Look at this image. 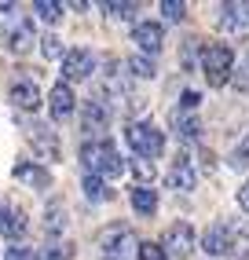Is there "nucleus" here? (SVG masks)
Returning <instances> with one entry per match:
<instances>
[{
  "instance_id": "obj_1",
  "label": "nucleus",
  "mask_w": 249,
  "mask_h": 260,
  "mask_svg": "<svg viewBox=\"0 0 249 260\" xmlns=\"http://www.w3.org/2000/svg\"><path fill=\"white\" fill-rule=\"evenodd\" d=\"M81 161L92 176H121V154L110 140H88L81 147Z\"/></svg>"
},
{
  "instance_id": "obj_2",
  "label": "nucleus",
  "mask_w": 249,
  "mask_h": 260,
  "mask_svg": "<svg viewBox=\"0 0 249 260\" xmlns=\"http://www.w3.org/2000/svg\"><path fill=\"white\" fill-rule=\"evenodd\" d=\"M202 74L209 88H224L235 74V51L227 44H202Z\"/></svg>"
},
{
  "instance_id": "obj_3",
  "label": "nucleus",
  "mask_w": 249,
  "mask_h": 260,
  "mask_svg": "<svg viewBox=\"0 0 249 260\" xmlns=\"http://www.w3.org/2000/svg\"><path fill=\"white\" fill-rule=\"evenodd\" d=\"M124 140H129V147L136 150V158H147V161H154L158 154L165 150V136L158 132L150 121H132L129 132H124Z\"/></svg>"
},
{
  "instance_id": "obj_4",
  "label": "nucleus",
  "mask_w": 249,
  "mask_h": 260,
  "mask_svg": "<svg viewBox=\"0 0 249 260\" xmlns=\"http://www.w3.org/2000/svg\"><path fill=\"white\" fill-rule=\"evenodd\" d=\"M139 246L136 242V235L129 231V228H106L103 235H99V256L103 260H132V249Z\"/></svg>"
},
{
  "instance_id": "obj_5",
  "label": "nucleus",
  "mask_w": 249,
  "mask_h": 260,
  "mask_svg": "<svg viewBox=\"0 0 249 260\" xmlns=\"http://www.w3.org/2000/svg\"><path fill=\"white\" fill-rule=\"evenodd\" d=\"M162 253H165V260H187L191 253H194V228L187 220H180V223H172V228L162 235Z\"/></svg>"
},
{
  "instance_id": "obj_6",
  "label": "nucleus",
  "mask_w": 249,
  "mask_h": 260,
  "mask_svg": "<svg viewBox=\"0 0 249 260\" xmlns=\"http://www.w3.org/2000/svg\"><path fill=\"white\" fill-rule=\"evenodd\" d=\"M110 117H114L110 99H106V95H92V99L84 103V110H81V128L92 132V136H99V132L110 128Z\"/></svg>"
},
{
  "instance_id": "obj_7",
  "label": "nucleus",
  "mask_w": 249,
  "mask_h": 260,
  "mask_svg": "<svg viewBox=\"0 0 249 260\" xmlns=\"http://www.w3.org/2000/svg\"><path fill=\"white\" fill-rule=\"evenodd\" d=\"M96 55L92 51H84V48H74V51H66L63 55V84H70V81H84V77H92L96 74Z\"/></svg>"
},
{
  "instance_id": "obj_8",
  "label": "nucleus",
  "mask_w": 249,
  "mask_h": 260,
  "mask_svg": "<svg viewBox=\"0 0 249 260\" xmlns=\"http://www.w3.org/2000/svg\"><path fill=\"white\" fill-rule=\"evenodd\" d=\"M26 140H29L33 154H37L41 161H59V154H63V147H59V136L51 132L48 125H33V128L26 132Z\"/></svg>"
},
{
  "instance_id": "obj_9",
  "label": "nucleus",
  "mask_w": 249,
  "mask_h": 260,
  "mask_svg": "<svg viewBox=\"0 0 249 260\" xmlns=\"http://www.w3.org/2000/svg\"><path fill=\"white\" fill-rule=\"evenodd\" d=\"M220 29L235 41L249 37V4H224L220 8Z\"/></svg>"
},
{
  "instance_id": "obj_10",
  "label": "nucleus",
  "mask_w": 249,
  "mask_h": 260,
  "mask_svg": "<svg viewBox=\"0 0 249 260\" xmlns=\"http://www.w3.org/2000/svg\"><path fill=\"white\" fill-rule=\"evenodd\" d=\"M202 246L209 256H227L235 253V228H227V223H212V228L202 235Z\"/></svg>"
},
{
  "instance_id": "obj_11",
  "label": "nucleus",
  "mask_w": 249,
  "mask_h": 260,
  "mask_svg": "<svg viewBox=\"0 0 249 260\" xmlns=\"http://www.w3.org/2000/svg\"><path fill=\"white\" fill-rule=\"evenodd\" d=\"M165 183H169L172 190H194V183H198V172H194V161L187 158V154H176V161H172V169H169Z\"/></svg>"
},
{
  "instance_id": "obj_12",
  "label": "nucleus",
  "mask_w": 249,
  "mask_h": 260,
  "mask_svg": "<svg viewBox=\"0 0 249 260\" xmlns=\"http://www.w3.org/2000/svg\"><path fill=\"white\" fill-rule=\"evenodd\" d=\"M8 103H11V107H19V110H37V107H41V88H37V81H29V77L15 81L11 88H8Z\"/></svg>"
},
{
  "instance_id": "obj_13",
  "label": "nucleus",
  "mask_w": 249,
  "mask_h": 260,
  "mask_svg": "<svg viewBox=\"0 0 249 260\" xmlns=\"http://www.w3.org/2000/svg\"><path fill=\"white\" fill-rule=\"evenodd\" d=\"M132 41L143 48L147 55H158V51L165 48V29H162V22H139L132 29Z\"/></svg>"
},
{
  "instance_id": "obj_14",
  "label": "nucleus",
  "mask_w": 249,
  "mask_h": 260,
  "mask_svg": "<svg viewBox=\"0 0 249 260\" xmlns=\"http://www.w3.org/2000/svg\"><path fill=\"white\" fill-rule=\"evenodd\" d=\"M8 51H11V55H26V51L33 48V44H37V29H33V22H19V26H15L11 33H8Z\"/></svg>"
},
{
  "instance_id": "obj_15",
  "label": "nucleus",
  "mask_w": 249,
  "mask_h": 260,
  "mask_svg": "<svg viewBox=\"0 0 249 260\" xmlns=\"http://www.w3.org/2000/svg\"><path fill=\"white\" fill-rule=\"evenodd\" d=\"M48 107H51V117H70L74 114V107H77V99H74V88H70V84H55V88H51V95H48Z\"/></svg>"
},
{
  "instance_id": "obj_16",
  "label": "nucleus",
  "mask_w": 249,
  "mask_h": 260,
  "mask_svg": "<svg viewBox=\"0 0 249 260\" xmlns=\"http://www.w3.org/2000/svg\"><path fill=\"white\" fill-rule=\"evenodd\" d=\"M26 231H29L26 213H19V209H4V205H0V235H4V238H22Z\"/></svg>"
},
{
  "instance_id": "obj_17",
  "label": "nucleus",
  "mask_w": 249,
  "mask_h": 260,
  "mask_svg": "<svg viewBox=\"0 0 249 260\" xmlns=\"http://www.w3.org/2000/svg\"><path fill=\"white\" fill-rule=\"evenodd\" d=\"M172 128H176L180 140H198L202 136V121L194 114H187V110H172Z\"/></svg>"
},
{
  "instance_id": "obj_18",
  "label": "nucleus",
  "mask_w": 249,
  "mask_h": 260,
  "mask_svg": "<svg viewBox=\"0 0 249 260\" xmlns=\"http://www.w3.org/2000/svg\"><path fill=\"white\" fill-rule=\"evenodd\" d=\"M15 176L22 183H33V187H51V172L44 165H29V161H19L15 165Z\"/></svg>"
},
{
  "instance_id": "obj_19",
  "label": "nucleus",
  "mask_w": 249,
  "mask_h": 260,
  "mask_svg": "<svg viewBox=\"0 0 249 260\" xmlns=\"http://www.w3.org/2000/svg\"><path fill=\"white\" fill-rule=\"evenodd\" d=\"M132 209L139 213V216H154V209H158V190H150V187H132Z\"/></svg>"
},
{
  "instance_id": "obj_20",
  "label": "nucleus",
  "mask_w": 249,
  "mask_h": 260,
  "mask_svg": "<svg viewBox=\"0 0 249 260\" xmlns=\"http://www.w3.org/2000/svg\"><path fill=\"white\" fill-rule=\"evenodd\" d=\"M63 228H66V209H63V202H48V209H44V235L55 238V235H63Z\"/></svg>"
},
{
  "instance_id": "obj_21",
  "label": "nucleus",
  "mask_w": 249,
  "mask_h": 260,
  "mask_svg": "<svg viewBox=\"0 0 249 260\" xmlns=\"http://www.w3.org/2000/svg\"><path fill=\"white\" fill-rule=\"evenodd\" d=\"M81 187H84L88 202H106V198H110V190H106V183H103L99 176H92V172H88V176L81 180Z\"/></svg>"
},
{
  "instance_id": "obj_22",
  "label": "nucleus",
  "mask_w": 249,
  "mask_h": 260,
  "mask_svg": "<svg viewBox=\"0 0 249 260\" xmlns=\"http://www.w3.org/2000/svg\"><path fill=\"white\" fill-rule=\"evenodd\" d=\"M132 176L139 180V187H147V183H154L158 169H154V161H147V158H136V161H132Z\"/></svg>"
},
{
  "instance_id": "obj_23",
  "label": "nucleus",
  "mask_w": 249,
  "mask_h": 260,
  "mask_svg": "<svg viewBox=\"0 0 249 260\" xmlns=\"http://www.w3.org/2000/svg\"><path fill=\"white\" fill-rule=\"evenodd\" d=\"M124 66H129V70H132V77H143V81L158 74V70H154V59H147V55H136V59H129Z\"/></svg>"
},
{
  "instance_id": "obj_24",
  "label": "nucleus",
  "mask_w": 249,
  "mask_h": 260,
  "mask_svg": "<svg viewBox=\"0 0 249 260\" xmlns=\"http://www.w3.org/2000/svg\"><path fill=\"white\" fill-rule=\"evenodd\" d=\"M33 11H37L44 22H59V19H63V4H55V0H37Z\"/></svg>"
},
{
  "instance_id": "obj_25",
  "label": "nucleus",
  "mask_w": 249,
  "mask_h": 260,
  "mask_svg": "<svg viewBox=\"0 0 249 260\" xmlns=\"http://www.w3.org/2000/svg\"><path fill=\"white\" fill-rule=\"evenodd\" d=\"M162 15L169 22H183L187 19V4H180V0H162Z\"/></svg>"
},
{
  "instance_id": "obj_26",
  "label": "nucleus",
  "mask_w": 249,
  "mask_h": 260,
  "mask_svg": "<svg viewBox=\"0 0 249 260\" xmlns=\"http://www.w3.org/2000/svg\"><path fill=\"white\" fill-rule=\"evenodd\" d=\"M74 256V246L70 242H63V246H48V249H41V260H70Z\"/></svg>"
},
{
  "instance_id": "obj_27",
  "label": "nucleus",
  "mask_w": 249,
  "mask_h": 260,
  "mask_svg": "<svg viewBox=\"0 0 249 260\" xmlns=\"http://www.w3.org/2000/svg\"><path fill=\"white\" fill-rule=\"evenodd\" d=\"M136 256H139V260H165V253H162L158 242H139V246H136Z\"/></svg>"
},
{
  "instance_id": "obj_28",
  "label": "nucleus",
  "mask_w": 249,
  "mask_h": 260,
  "mask_svg": "<svg viewBox=\"0 0 249 260\" xmlns=\"http://www.w3.org/2000/svg\"><path fill=\"white\" fill-rule=\"evenodd\" d=\"M103 11H106V15H114V19H132L136 4H114V0H106V4H103Z\"/></svg>"
},
{
  "instance_id": "obj_29",
  "label": "nucleus",
  "mask_w": 249,
  "mask_h": 260,
  "mask_svg": "<svg viewBox=\"0 0 249 260\" xmlns=\"http://www.w3.org/2000/svg\"><path fill=\"white\" fill-rule=\"evenodd\" d=\"M41 48H44V55H48V59H59V55H63V44H59L55 33H48V37L41 41Z\"/></svg>"
},
{
  "instance_id": "obj_30",
  "label": "nucleus",
  "mask_w": 249,
  "mask_h": 260,
  "mask_svg": "<svg viewBox=\"0 0 249 260\" xmlns=\"http://www.w3.org/2000/svg\"><path fill=\"white\" fill-rule=\"evenodd\" d=\"M8 260H41V249H29V246H15V249H8Z\"/></svg>"
},
{
  "instance_id": "obj_31",
  "label": "nucleus",
  "mask_w": 249,
  "mask_h": 260,
  "mask_svg": "<svg viewBox=\"0 0 249 260\" xmlns=\"http://www.w3.org/2000/svg\"><path fill=\"white\" fill-rule=\"evenodd\" d=\"M198 103H202V95H198V92H183V95H180V110L194 114V110H198Z\"/></svg>"
},
{
  "instance_id": "obj_32",
  "label": "nucleus",
  "mask_w": 249,
  "mask_h": 260,
  "mask_svg": "<svg viewBox=\"0 0 249 260\" xmlns=\"http://www.w3.org/2000/svg\"><path fill=\"white\" fill-rule=\"evenodd\" d=\"M231 81H235V88H238V92H249V62L242 66L238 74H231Z\"/></svg>"
},
{
  "instance_id": "obj_33",
  "label": "nucleus",
  "mask_w": 249,
  "mask_h": 260,
  "mask_svg": "<svg viewBox=\"0 0 249 260\" xmlns=\"http://www.w3.org/2000/svg\"><path fill=\"white\" fill-rule=\"evenodd\" d=\"M245 161H249V136H245V140L238 143V150H235V158H231V165L238 169V165H245Z\"/></svg>"
},
{
  "instance_id": "obj_34",
  "label": "nucleus",
  "mask_w": 249,
  "mask_h": 260,
  "mask_svg": "<svg viewBox=\"0 0 249 260\" xmlns=\"http://www.w3.org/2000/svg\"><path fill=\"white\" fill-rule=\"evenodd\" d=\"M238 205L249 213V180H245V183H242V190H238Z\"/></svg>"
},
{
  "instance_id": "obj_35",
  "label": "nucleus",
  "mask_w": 249,
  "mask_h": 260,
  "mask_svg": "<svg viewBox=\"0 0 249 260\" xmlns=\"http://www.w3.org/2000/svg\"><path fill=\"white\" fill-rule=\"evenodd\" d=\"M245 62H249V59H245Z\"/></svg>"
}]
</instances>
